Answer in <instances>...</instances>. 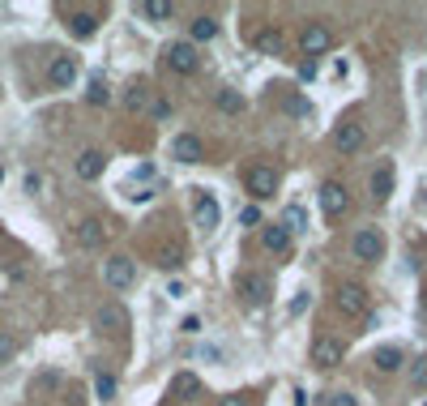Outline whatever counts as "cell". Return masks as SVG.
I'll use <instances>...</instances> for the list:
<instances>
[{
    "mask_svg": "<svg viewBox=\"0 0 427 406\" xmlns=\"http://www.w3.org/2000/svg\"><path fill=\"white\" fill-rule=\"evenodd\" d=\"M244 184H248V193H253V201H269L273 193H278V171L265 167V163H257V167H248Z\"/></svg>",
    "mask_w": 427,
    "mask_h": 406,
    "instance_id": "cell-5",
    "label": "cell"
},
{
    "mask_svg": "<svg viewBox=\"0 0 427 406\" xmlns=\"http://www.w3.org/2000/svg\"><path fill=\"white\" fill-rule=\"evenodd\" d=\"M239 222H248V227H257V222H261V210H257V206H248V210L239 214Z\"/></svg>",
    "mask_w": 427,
    "mask_h": 406,
    "instance_id": "cell-37",
    "label": "cell"
},
{
    "mask_svg": "<svg viewBox=\"0 0 427 406\" xmlns=\"http://www.w3.org/2000/svg\"><path fill=\"white\" fill-rule=\"evenodd\" d=\"M320 210H325L329 222H338L342 214H350V193H346L342 180H325L320 184Z\"/></svg>",
    "mask_w": 427,
    "mask_h": 406,
    "instance_id": "cell-4",
    "label": "cell"
},
{
    "mask_svg": "<svg viewBox=\"0 0 427 406\" xmlns=\"http://www.w3.org/2000/svg\"><path fill=\"white\" fill-rule=\"evenodd\" d=\"M60 380H64V376H60L56 368H47V372H39V376L30 380V398H47V394H56V389H60Z\"/></svg>",
    "mask_w": 427,
    "mask_h": 406,
    "instance_id": "cell-24",
    "label": "cell"
},
{
    "mask_svg": "<svg viewBox=\"0 0 427 406\" xmlns=\"http://www.w3.org/2000/svg\"><path fill=\"white\" fill-rule=\"evenodd\" d=\"M261 244H265L269 252H291V236H287V227H282V222L261 227Z\"/></svg>",
    "mask_w": 427,
    "mask_h": 406,
    "instance_id": "cell-22",
    "label": "cell"
},
{
    "mask_svg": "<svg viewBox=\"0 0 427 406\" xmlns=\"http://www.w3.org/2000/svg\"><path fill=\"white\" fill-rule=\"evenodd\" d=\"M218 107L227 112V116H239V112H244V94L231 90V86H218Z\"/></svg>",
    "mask_w": 427,
    "mask_h": 406,
    "instance_id": "cell-28",
    "label": "cell"
},
{
    "mask_svg": "<svg viewBox=\"0 0 427 406\" xmlns=\"http://www.w3.org/2000/svg\"><path fill=\"white\" fill-rule=\"evenodd\" d=\"M312 364H316V368H338V364H342V342L316 338V342H312Z\"/></svg>",
    "mask_w": 427,
    "mask_h": 406,
    "instance_id": "cell-13",
    "label": "cell"
},
{
    "mask_svg": "<svg viewBox=\"0 0 427 406\" xmlns=\"http://www.w3.org/2000/svg\"><path fill=\"white\" fill-rule=\"evenodd\" d=\"M137 17L154 21V26H163V21L175 17V5H171V0H141V5H137Z\"/></svg>",
    "mask_w": 427,
    "mask_h": 406,
    "instance_id": "cell-16",
    "label": "cell"
},
{
    "mask_svg": "<svg viewBox=\"0 0 427 406\" xmlns=\"http://www.w3.org/2000/svg\"><path fill=\"white\" fill-rule=\"evenodd\" d=\"M103 240H107V227L98 222V218L78 222V244H82V248H103Z\"/></svg>",
    "mask_w": 427,
    "mask_h": 406,
    "instance_id": "cell-18",
    "label": "cell"
},
{
    "mask_svg": "<svg viewBox=\"0 0 427 406\" xmlns=\"http://www.w3.org/2000/svg\"><path fill=\"white\" fill-rule=\"evenodd\" d=\"M163 56H167V69H171V73H180V78H192V73H197V64H201L197 47H192L188 39H184V43H171Z\"/></svg>",
    "mask_w": 427,
    "mask_h": 406,
    "instance_id": "cell-7",
    "label": "cell"
},
{
    "mask_svg": "<svg viewBox=\"0 0 427 406\" xmlns=\"http://www.w3.org/2000/svg\"><path fill=\"white\" fill-rule=\"evenodd\" d=\"M423 317H427V291H423Z\"/></svg>",
    "mask_w": 427,
    "mask_h": 406,
    "instance_id": "cell-42",
    "label": "cell"
},
{
    "mask_svg": "<svg viewBox=\"0 0 427 406\" xmlns=\"http://www.w3.org/2000/svg\"><path fill=\"white\" fill-rule=\"evenodd\" d=\"M350 252H355V261L376 265L385 257V231H381V227H359L355 240H350Z\"/></svg>",
    "mask_w": 427,
    "mask_h": 406,
    "instance_id": "cell-2",
    "label": "cell"
},
{
    "mask_svg": "<svg viewBox=\"0 0 427 406\" xmlns=\"http://www.w3.org/2000/svg\"><path fill=\"white\" fill-rule=\"evenodd\" d=\"M192 218H197V227L201 231H218V222H222V206H218V197L214 193H197V210H192Z\"/></svg>",
    "mask_w": 427,
    "mask_h": 406,
    "instance_id": "cell-10",
    "label": "cell"
},
{
    "mask_svg": "<svg viewBox=\"0 0 427 406\" xmlns=\"http://www.w3.org/2000/svg\"><path fill=\"white\" fill-rule=\"evenodd\" d=\"M171 398L197 402V398H201V376H192V372H175V376H171Z\"/></svg>",
    "mask_w": 427,
    "mask_h": 406,
    "instance_id": "cell-15",
    "label": "cell"
},
{
    "mask_svg": "<svg viewBox=\"0 0 427 406\" xmlns=\"http://www.w3.org/2000/svg\"><path fill=\"white\" fill-rule=\"evenodd\" d=\"M47 82H52V90H69L73 82H78V60H73V56H52V64H47Z\"/></svg>",
    "mask_w": 427,
    "mask_h": 406,
    "instance_id": "cell-12",
    "label": "cell"
},
{
    "mask_svg": "<svg viewBox=\"0 0 427 406\" xmlns=\"http://www.w3.org/2000/svg\"><path fill=\"white\" fill-rule=\"evenodd\" d=\"M171 159L184 163V167H192V163L206 159V145H201L197 133H180V137H171Z\"/></svg>",
    "mask_w": 427,
    "mask_h": 406,
    "instance_id": "cell-11",
    "label": "cell"
},
{
    "mask_svg": "<svg viewBox=\"0 0 427 406\" xmlns=\"http://www.w3.org/2000/svg\"><path fill=\"white\" fill-rule=\"evenodd\" d=\"M73 167H78L82 180H98V175H103V167H107V155H103V150H82Z\"/></svg>",
    "mask_w": 427,
    "mask_h": 406,
    "instance_id": "cell-14",
    "label": "cell"
},
{
    "mask_svg": "<svg viewBox=\"0 0 427 406\" xmlns=\"http://www.w3.org/2000/svg\"><path fill=\"white\" fill-rule=\"evenodd\" d=\"M167 295H171V299H184V283H180V278H175V283H167Z\"/></svg>",
    "mask_w": 427,
    "mask_h": 406,
    "instance_id": "cell-40",
    "label": "cell"
},
{
    "mask_svg": "<svg viewBox=\"0 0 427 406\" xmlns=\"http://www.w3.org/2000/svg\"><path fill=\"white\" fill-rule=\"evenodd\" d=\"M334 145L342 150V155H355V150L363 145V124H342V129L334 133Z\"/></svg>",
    "mask_w": 427,
    "mask_h": 406,
    "instance_id": "cell-20",
    "label": "cell"
},
{
    "mask_svg": "<svg viewBox=\"0 0 427 406\" xmlns=\"http://www.w3.org/2000/svg\"><path fill=\"white\" fill-rule=\"evenodd\" d=\"M325 406H359V402L350 398V394H329V398H325Z\"/></svg>",
    "mask_w": 427,
    "mask_h": 406,
    "instance_id": "cell-35",
    "label": "cell"
},
{
    "mask_svg": "<svg viewBox=\"0 0 427 406\" xmlns=\"http://www.w3.org/2000/svg\"><path fill=\"white\" fill-rule=\"evenodd\" d=\"M149 116H154V120H171V103H167V98H158V103L149 107Z\"/></svg>",
    "mask_w": 427,
    "mask_h": 406,
    "instance_id": "cell-34",
    "label": "cell"
},
{
    "mask_svg": "<svg viewBox=\"0 0 427 406\" xmlns=\"http://www.w3.org/2000/svg\"><path fill=\"white\" fill-rule=\"evenodd\" d=\"M287 112H291V116H299V120H312V103H308V98H299V94H291V98H287Z\"/></svg>",
    "mask_w": 427,
    "mask_h": 406,
    "instance_id": "cell-31",
    "label": "cell"
},
{
    "mask_svg": "<svg viewBox=\"0 0 427 406\" xmlns=\"http://www.w3.org/2000/svg\"><path fill=\"white\" fill-rule=\"evenodd\" d=\"M282 227H287V236H291V240H295V236H304V231H308V210H304V206H287Z\"/></svg>",
    "mask_w": 427,
    "mask_h": 406,
    "instance_id": "cell-25",
    "label": "cell"
},
{
    "mask_svg": "<svg viewBox=\"0 0 427 406\" xmlns=\"http://www.w3.org/2000/svg\"><path fill=\"white\" fill-rule=\"evenodd\" d=\"M235 295L248 303V308H261V303L273 299V283H269L265 274H253V270H248V274H235Z\"/></svg>",
    "mask_w": 427,
    "mask_h": 406,
    "instance_id": "cell-1",
    "label": "cell"
},
{
    "mask_svg": "<svg viewBox=\"0 0 427 406\" xmlns=\"http://www.w3.org/2000/svg\"><path fill=\"white\" fill-rule=\"evenodd\" d=\"M17 355V338L13 334H5V329H0V364H9Z\"/></svg>",
    "mask_w": 427,
    "mask_h": 406,
    "instance_id": "cell-33",
    "label": "cell"
},
{
    "mask_svg": "<svg viewBox=\"0 0 427 406\" xmlns=\"http://www.w3.org/2000/svg\"><path fill=\"white\" fill-rule=\"evenodd\" d=\"M103 283H107L111 291H129V287L137 283V261L124 257V252L107 257V261H103Z\"/></svg>",
    "mask_w": 427,
    "mask_h": 406,
    "instance_id": "cell-3",
    "label": "cell"
},
{
    "mask_svg": "<svg viewBox=\"0 0 427 406\" xmlns=\"http://www.w3.org/2000/svg\"><path fill=\"white\" fill-rule=\"evenodd\" d=\"M94 329H98V334H124V329H129V308H124V303H103V308H98L94 312Z\"/></svg>",
    "mask_w": 427,
    "mask_h": 406,
    "instance_id": "cell-8",
    "label": "cell"
},
{
    "mask_svg": "<svg viewBox=\"0 0 427 406\" xmlns=\"http://www.w3.org/2000/svg\"><path fill=\"white\" fill-rule=\"evenodd\" d=\"M158 265H163V270H175V265H180V248H171V252H163V257H158Z\"/></svg>",
    "mask_w": 427,
    "mask_h": 406,
    "instance_id": "cell-36",
    "label": "cell"
},
{
    "mask_svg": "<svg viewBox=\"0 0 427 406\" xmlns=\"http://www.w3.org/2000/svg\"><path fill=\"white\" fill-rule=\"evenodd\" d=\"M188 43L197 47V43H210V39H218V21L210 17V13H201V17H192V26H188Z\"/></svg>",
    "mask_w": 427,
    "mask_h": 406,
    "instance_id": "cell-23",
    "label": "cell"
},
{
    "mask_svg": "<svg viewBox=\"0 0 427 406\" xmlns=\"http://www.w3.org/2000/svg\"><path fill=\"white\" fill-rule=\"evenodd\" d=\"M372 197L376 201H389L393 197V163H381L372 171Z\"/></svg>",
    "mask_w": 427,
    "mask_h": 406,
    "instance_id": "cell-21",
    "label": "cell"
},
{
    "mask_svg": "<svg viewBox=\"0 0 427 406\" xmlns=\"http://www.w3.org/2000/svg\"><path fill=\"white\" fill-rule=\"evenodd\" d=\"M299 47H304L308 60H316V56H325V52L334 47V30L325 26V21H312V26L304 30V39H299Z\"/></svg>",
    "mask_w": 427,
    "mask_h": 406,
    "instance_id": "cell-9",
    "label": "cell"
},
{
    "mask_svg": "<svg viewBox=\"0 0 427 406\" xmlns=\"http://www.w3.org/2000/svg\"><path fill=\"white\" fill-rule=\"evenodd\" d=\"M94 30H98V13H90V9L69 13V35L73 39H94Z\"/></svg>",
    "mask_w": 427,
    "mask_h": 406,
    "instance_id": "cell-17",
    "label": "cell"
},
{
    "mask_svg": "<svg viewBox=\"0 0 427 406\" xmlns=\"http://www.w3.org/2000/svg\"><path fill=\"white\" fill-rule=\"evenodd\" d=\"M410 385H415V389H427V355L410 364Z\"/></svg>",
    "mask_w": 427,
    "mask_h": 406,
    "instance_id": "cell-32",
    "label": "cell"
},
{
    "mask_svg": "<svg viewBox=\"0 0 427 406\" xmlns=\"http://www.w3.org/2000/svg\"><path fill=\"white\" fill-rule=\"evenodd\" d=\"M304 303H308V291H299V295L291 299V317H299V312H304Z\"/></svg>",
    "mask_w": 427,
    "mask_h": 406,
    "instance_id": "cell-38",
    "label": "cell"
},
{
    "mask_svg": "<svg viewBox=\"0 0 427 406\" xmlns=\"http://www.w3.org/2000/svg\"><path fill=\"white\" fill-rule=\"evenodd\" d=\"M116 394H120V380L111 372H94V398L98 402H116Z\"/></svg>",
    "mask_w": 427,
    "mask_h": 406,
    "instance_id": "cell-26",
    "label": "cell"
},
{
    "mask_svg": "<svg viewBox=\"0 0 427 406\" xmlns=\"http://www.w3.org/2000/svg\"><path fill=\"white\" fill-rule=\"evenodd\" d=\"M338 312L350 317V321H363L367 317V291L359 283H342L338 287Z\"/></svg>",
    "mask_w": 427,
    "mask_h": 406,
    "instance_id": "cell-6",
    "label": "cell"
},
{
    "mask_svg": "<svg viewBox=\"0 0 427 406\" xmlns=\"http://www.w3.org/2000/svg\"><path fill=\"white\" fill-rule=\"evenodd\" d=\"M124 103H129V112H141V107L149 103V86H145V82H137L129 94H124Z\"/></svg>",
    "mask_w": 427,
    "mask_h": 406,
    "instance_id": "cell-30",
    "label": "cell"
},
{
    "mask_svg": "<svg viewBox=\"0 0 427 406\" xmlns=\"http://www.w3.org/2000/svg\"><path fill=\"white\" fill-rule=\"evenodd\" d=\"M86 103H90V107H107V103H111V86H107L103 78H90V86H86Z\"/></svg>",
    "mask_w": 427,
    "mask_h": 406,
    "instance_id": "cell-27",
    "label": "cell"
},
{
    "mask_svg": "<svg viewBox=\"0 0 427 406\" xmlns=\"http://www.w3.org/2000/svg\"><path fill=\"white\" fill-rule=\"evenodd\" d=\"M257 47H261L265 56H282V35H278V30H261V35H257Z\"/></svg>",
    "mask_w": 427,
    "mask_h": 406,
    "instance_id": "cell-29",
    "label": "cell"
},
{
    "mask_svg": "<svg viewBox=\"0 0 427 406\" xmlns=\"http://www.w3.org/2000/svg\"><path fill=\"white\" fill-rule=\"evenodd\" d=\"M180 329H184V334H201V317H184Z\"/></svg>",
    "mask_w": 427,
    "mask_h": 406,
    "instance_id": "cell-39",
    "label": "cell"
},
{
    "mask_svg": "<svg viewBox=\"0 0 427 406\" xmlns=\"http://www.w3.org/2000/svg\"><path fill=\"white\" fill-rule=\"evenodd\" d=\"M372 364H376V372H397L401 364H406V355H401V346H376V355H372Z\"/></svg>",
    "mask_w": 427,
    "mask_h": 406,
    "instance_id": "cell-19",
    "label": "cell"
},
{
    "mask_svg": "<svg viewBox=\"0 0 427 406\" xmlns=\"http://www.w3.org/2000/svg\"><path fill=\"white\" fill-rule=\"evenodd\" d=\"M0 184H5V167H0Z\"/></svg>",
    "mask_w": 427,
    "mask_h": 406,
    "instance_id": "cell-43",
    "label": "cell"
},
{
    "mask_svg": "<svg viewBox=\"0 0 427 406\" xmlns=\"http://www.w3.org/2000/svg\"><path fill=\"white\" fill-rule=\"evenodd\" d=\"M218 406H248V402H244V398H235V394H231V398H222V402H218Z\"/></svg>",
    "mask_w": 427,
    "mask_h": 406,
    "instance_id": "cell-41",
    "label": "cell"
}]
</instances>
